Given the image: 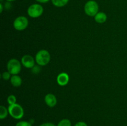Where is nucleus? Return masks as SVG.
Masks as SVG:
<instances>
[{
	"label": "nucleus",
	"mask_w": 127,
	"mask_h": 126,
	"mask_svg": "<svg viewBox=\"0 0 127 126\" xmlns=\"http://www.w3.org/2000/svg\"><path fill=\"white\" fill-rule=\"evenodd\" d=\"M39 126H56L54 124L52 123V122H46V123L42 124L40 125Z\"/></svg>",
	"instance_id": "nucleus-19"
},
{
	"label": "nucleus",
	"mask_w": 127,
	"mask_h": 126,
	"mask_svg": "<svg viewBox=\"0 0 127 126\" xmlns=\"http://www.w3.org/2000/svg\"><path fill=\"white\" fill-rule=\"evenodd\" d=\"M107 19V16L106 14L103 12H99L94 16V20L98 23H104V22H106Z\"/></svg>",
	"instance_id": "nucleus-10"
},
{
	"label": "nucleus",
	"mask_w": 127,
	"mask_h": 126,
	"mask_svg": "<svg viewBox=\"0 0 127 126\" xmlns=\"http://www.w3.org/2000/svg\"><path fill=\"white\" fill-rule=\"evenodd\" d=\"M74 126H88L86 122H83V121H79V122H78Z\"/></svg>",
	"instance_id": "nucleus-18"
},
{
	"label": "nucleus",
	"mask_w": 127,
	"mask_h": 126,
	"mask_svg": "<svg viewBox=\"0 0 127 126\" xmlns=\"http://www.w3.org/2000/svg\"><path fill=\"white\" fill-rule=\"evenodd\" d=\"M57 126H71V122L68 119H63L58 122Z\"/></svg>",
	"instance_id": "nucleus-14"
},
{
	"label": "nucleus",
	"mask_w": 127,
	"mask_h": 126,
	"mask_svg": "<svg viewBox=\"0 0 127 126\" xmlns=\"http://www.w3.org/2000/svg\"><path fill=\"white\" fill-rule=\"evenodd\" d=\"M16 97L13 95H11L7 97V103L9 104V105H14V104L16 103Z\"/></svg>",
	"instance_id": "nucleus-15"
},
{
	"label": "nucleus",
	"mask_w": 127,
	"mask_h": 126,
	"mask_svg": "<svg viewBox=\"0 0 127 126\" xmlns=\"http://www.w3.org/2000/svg\"><path fill=\"white\" fill-rule=\"evenodd\" d=\"M9 114L12 118L15 119H21L23 117L24 111L22 106L19 104L16 103L12 105H9Z\"/></svg>",
	"instance_id": "nucleus-2"
},
{
	"label": "nucleus",
	"mask_w": 127,
	"mask_h": 126,
	"mask_svg": "<svg viewBox=\"0 0 127 126\" xmlns=\"http://www.w3.org/2000/svg\"><path fill=\"white\" fill-rule=\"evenodd\" d=\"M7 71L11 75H18L21 70V64L17 59H11L7 64Z\"/></svg>",
	"instance_id": "nucleus-4"
},
{
	"label": "nucleus",
	"mask_w": 127,
	"mask_h": 126,
	"mask_svg": "<svg viewBox=\"0 0 127 126\" xmlns=\"http://www.w3.org/2000/svg\"><path fill=\"white\" fill-rule=\"evenodd\" d=\"M29 21L24 16H19L15 19L13 22V27L17 31L24 30L28 27Z\"/></svg>",
	"instance_id": "nucleus-6"
},
{
	"label": "nucleus",
	"mask_w": 127,
	"mask_h": 126,
	"mask_svg": "<svg viewBox=\"0 0 127 126\" xmlns=\"http://www.w3.org/2000/svg\"><path fill=\"white\" fill-rule=\"evenodd\" d=\"M69 2V0H52V2L57 7H62L66 6Z\"/></svg>",
	"instance_id": "nucleus-12"
},
{
	"label": "nucleus",
	"mask_w": 127,
	"mask_h": 126,
	"mask_svg": "<svg viewBox=\"0 0 127 126\" xmlns=\"http://www.w3.org/2000/svg\"><path fill=\"white\" fill-rule=\"evenodd\" d=\"M35 1L40 3H46V2H48L50 0H35Z\"/></svg>",
	"instance_id": "nucleus-20"
},
{
	"label": "nucleus",
	"mask_w": 127,
	"mask_h": 126,
	"mask_svg": "<svg viewBox=\"0 0 127 126\" xmlns=\"http://www.w3.org/2000/svg\"><path fill=\"white\" fill-rule=\"evenodd\" d=\"M16 126H32V124L28 121H19L16 124Z\"/></svg>",
	"instance_id": "nucleus-16"
},
{
	"label": "nucleus",
	"mask_w": 127,
	"mask_h": 126,
	"mask_svg": "<svg viewBox=\"0 0 127 126\" xmlns=\"http://www.w3.org/2000/svg\"><path fill=\"white\" fill-rule=\"evenodd\" d=\"M43 12V7L39 4H31L27 9V14L32 18H38Z\"/></svg>",
	"instance_id": "nucleus-5"
},
{
	"label": "nucleus",
	"mask_w": 127,
	"mask_h": 126,
	"mask_svg": "<svg viewBox=\"0 0 127 126\" xmlns=\"http://www.w3.org/2000/svg\"><path fill=\"white\" fill-rule=\"evenodd\" d=\"M6 1H7V2H12V1H16V0H6Z\"/></svg>",
	"instance_id": "nucleus-22"
},
{
	"label": "nucleus",
	"mask_w": 127,
	"mask_h": 126,
	"mask_svg": "<svg viewBox=\"0 0 127 126\" xmlns=\"http://www.w3.org/2000/svg\"><path fill=\"white\" fill-rule=\"evenodd\" d=\"M84 10L88 16L94 17L99 12V5L96 1L89 0L84 5Z\"/></svg>",
	"instance_id": "nucleus-3"
},
{
	"label": "nucleus",
	"mask_w": 127,
	"mask_h": 126,
	"mask_svg": "<svg viewBox=\"0 0 127 126\" xmlns=\"http://www.w3.org/2000/svg\"><path fill=\"white\" fill-rule=\"evenodd\" d=\"M3 11V5L2 3H0V12H2Z\"/></svg>",
	"instance_id": "nucleus-21"
},
{
	"label": "nucleus",
	"mask_w": 127,
	"mask_h": 126,
	"mask_svg": "<svg viewBox=\"0 0 127 126\" xmlns=\"http://www.w3.org/2000/svg\"><path fill=\"white\" fill-rule=\"evenodd\" d=\"M45 103L50 107H53L57 103V99L56 96L52 93H48L45 96Z\"/></svg>",
	"instance_id": "nucleus-9"
},
{
	"label": "nucleus",
	"mask_w": 127,
	"mask_h": 126,
	"mask_svg": "<svg viewBox=\"0 0 127 126\" xmlns=\"http://www.w3.org/2000/svg\"><path fill=\"white\" fill-rule=\"evenodd\" d=\"M8 109H7L4 106H0V119L1 120L6 118L7 116V115H8Z\"/></svg>",
	"instance_id": "nucleus-13"
},
{
	"label": "nucleus",
	"mask_w": 127,
	"mask_h": 126,
	"mask_svg": "<svg viewBox=\"0 0 127 126\" xmlns=\"http://www.w3.org/2000/svg\"><path fill=\"white\" fill-rule=\"evenodd\" d=\"M69 81V77L67 73L62 72L58 74L57 77V84L60 86H66Z\"/></svg>",
	"instance_id": "nucleus-8"
},
{
	"label": "nucleus",
	"mask_w": 127,
	"mask_h": 126,
	"mask_svg": "<svg viewBox=\"0 0 127 126\" xmlns=\"http://www.w3.org/2000/svg\"><path fill=\"white\" fill-rule=\"evenodd\" d=\"M35 61L34 58L31 55L26 54L23 56L21 59V63L24 67L27 69H32L35 66Z\"/></svg>",
	"instance_id": "nucleus-7"
},
{
	"label": "nucleus",
	"mask_w": 127,
	"mask_h": 126,
	"mask_svg": "<svg viewBox=\"0 0 127 126\" xmlns=\"http://www.w3.org/2000/svg\"><path fill=\"white\" fill-rule=\"evenodd\" d=\"M11 74H10L8 71H6L2 73L1 76H2V79H3L4 80H9V79H11Z\"/></svg>",
	"instance_id": "nucleus-17"
},
{
	"label": "nucleus",
	"mask_w": 127,
	"mask_h": 126,
	"mask_svg": "<svg viewBox=\"0 0 127 126\" xmlns=\"http://www.w3.org/2000/svg\"><path fill=\"white\" fill-rule=\"evenodd\" d=\"M11 85L14 87H19L22 85V80L20 76L18 75H13L11 76V79H10Z\"/></svg>",
	"instance_id": "nucleus-11"
},
{
	"label": "nucleus",
	"mask_w": 127,
	"mask_h": 126,
	"mask_svg": "<svg viewBox=\"0 0 127 126\" xmlns=\"http://www.w3.org/2000/svg\"><path fill=\"white\" fill-rule=\"evenodd\" d=\"M35 62L38 65L44 66L50 63L51 56L49 52L45 49H41L38 51L35 55Z\"/></svg>",
	"instance_id": "nucleus-1"
}]
</instances>
